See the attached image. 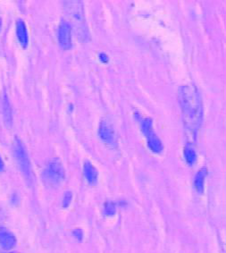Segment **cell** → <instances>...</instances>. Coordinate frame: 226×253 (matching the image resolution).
I'll return each mask as SVG.
<instances>
[{"label":"cell","mask_w":226,"mask_h":253,"mask_svg":"<svg viewBox=\"0 0 226 253\" xmlns=\"http://www.w3.org/2000/svg\"><path fill=\"white\" fill-rule=\"evenodd\" d=\"M180 106L183 111L184 126L191 134L198 131L203 118L202 101L195 86L184 85L179 89Z\"/></svg>","instance_id":"obj_1"},{"label":"cell","mask_w":226,"mask_h":253,"mask_svg":"<svg viewBox=\"0 0 226 253\" xmlns=\"http://www.w3.org/2000/svg\"><path fill=\"white\" fill-rule=\"evenodd\" d=\"M139 120L141 123L142 132L147 137V142L150 150L155 154H160L164 150V146L158 136L155 134L153 130L152 119L150 118H139Z\"/></svg>","instance_id":"obj_2"},{"label":"cell","mask_w":226,"mask_h":253,"mask_svg":"<svg viewBox=\"0 0 226 253\" xmlns=\"http://www.w3.org/2000/svg\"><path fill=\"white\" fill-rule=\"evenodd\" d=\"M44 175L47 183L52 186H57L65 178V170L59 161L53 160L47 166Z\"/></svg>","instance_id":"obj_3"},{"label":"cell","mask_w":226,"mask_h":253,"mask_svg":"<svg viewBox=\"0 0 226 253\" xmlns=\"http://www.w3.org/2000/svg\"><path fill=\"white\" fill-rule=\"evenodd\" d=\"M67 9L69 14L74 19L77 24L79 25L80 29V33L82 35L84 33H87L86 30V24H85L84 13H83V7L81 2L79 1H72V2H67Z\"/></svg>","instance_id":"obj_4"},{"label":"cell","mask_w":226,"mask_h":253,"mask_svg":"<svg viewBox=\"0 0 226 253\" xmlns=\"http://www.w3.org/2000/svg\"><path fill=\"white\" fill-rule=\"evenodd\" d=\"M71 24L66 21H62L57 31V39H58V43L63 49L71 48Z\"/></svg>","instance_id":"obj_5"},{"label":"cell","mask_w":226,"mask_h":253,"mask_svg":"<svg viewBox=\"0 0 226 253\" xmlns=\"http://www.w3.org/2000/svg\"><path fill=\"white\" fill-rule=\"evenodd\" d=\"M14 154L19 164L20 168L22 169L23 173L26 177H30L32 175L31 172V165L29 161L28 156L26 154L24 147L20 141H17L14 145Z\"/></svg>","instance_id":"obj_6"},{"label":"cell","mask_w":226,"mask_h":253,"mask_svg":"<svg viewBox=\"0 0 226 253\" xmlns=\"http://www.w3.org/2000/svg\"><path fill=\"white\" fill-rule=\"evenodd\" d=\"M99 134L100 139L110 146L116 144V138L114 134L113 127L109 125L107 121H102L99 126Z\"/></svg>","instance_id":"obj_7"},{"label":"cell","mask_w":226,"mask_h":253,"mask_svg":"<svg viewBox=\"0 0 226 253\" xmlns=\"http://www.w3.org/2000/svg\"><path fill=\"white\" fill-rule=\"evenodd\" d=\"M16 244V237L14 234L5 227H0V245L4 250H11Z\"/></svg>","instance_id":"obj_8"},{"label":"cell","mask_w":226,"mask_h":253,"mask_svg":"<svg viewBox=\"0 0 226 253\" xmlns=\"http://www.w3.org/2000/svg\"><path fill=\"white\" fill-rule=\"evenodd\" d=\"M16 34L19 40L21 45L24 47H27L28 45V33L25 26L24 21L18 20L16 23Z\"/></svg>","instance_id":"obj_9"},{"label":"cell","mask_w":226,"mask_h":253,"mask_svg":"<svg viewBox=\"0 0 226 253\" xmlns=\"http://www.w3.org/2000/svg\"><path fill=\"white\" fill-rule=\"evenodd\" d=\"M83 172L87 181L90 183H96L98 180V171L90 161H86L83 167Z\"/></svg>","instance_id":"obj_10"},{"label":"cell","mask_w":226,"mask_h":253,"mask_svg":"<svg viewBox=\"0 0 226 253\" xmlns=\"http://www.w3.org/2000/svg\"><path fill=\"white\" fill-rule=\"evenodd\" d=\"M207 169L204 168V169H200L195 176L194 185L198 192H202L204 190V183H205V178L207 176Z\"/></svg>","instance_id":"obj_11"},{"label":"cell","mask_w":226,"mask_h":253,"mask_svg":"<svg viewBox=\"0 0 226 253\" xmlns=\"http://www.w3.org/2000/svg\"><path fill=\"white\" fill-rule=\"evenodd\" d=\"M184 157H185V160L187 161V163L189 165L194 164L197 160L196 151L190 145L186 146V148L184 150Z\"/></svg>","instance_id":"obj_12"},{"label":"cell","mask_w":226,"mask_h":253,"mask_svg":"<svg viewBox=\"0 0 226 253\" xmlns=\"http://www.w3.org/2000/svg\"><path fill=\"white\" fill-rule=\"evenodd\" d=\"M105 213L108 216H112L115 213V207L113 205V203L109 202L105 205Z\"/></svg>","instance_id":"obj_13"},{"label":"cell","mask_w":226,"mask_h":253,"mask_svg":"<svg viewBox=\"0 0 226 253\" xmlns=\"http://www.w3.org/2000/svg\"><path fill=\"white\" fill-rule=\"evenodd\" d=\"M72 196H73V194H72L71 192H66V194L64 196V201H63L64 208L69 206V204L71 203Z\"/></svg>","instance_id":"obj_14"},{"label":"cell","mask_w":226,"mask_h":253,"mask_svg":"<svg viewBox=\"0 0 226 253\" xmlns=\"http://www.w3.org/2000/svg\"><path fill=\"white\" fill-rule=\"evenodd\" d=\"M99 60L103 63H108L109 62V56L106 53H100L99 55Z\"/></svg>","instance_id":"obj_15"},{"label":"cell","mask_w":226,"mask_h":253,"mask_svg":"<svg viewBox=\"0 0 226 253\" xmlns=\"http://www.w3.org/2000/svg\"><path fill=\"white\" fill-rule=\"evenodd\" d=\"M74 235H75L76 237H77V239L81 240V231L80 230H75V232H74Z\"/></svg>","instance_id":"obj_16"},{"label":"cell","mask_w":226,"mask_h":253,"mask_svg":"<svg viewBox=\"0 0 226 253\" xmlns=\"http://www.w3.org/2000/svg\"><path fill=\"white\" fill-rule=\"evenodd\" d=\"M4 168V162H3V160H2V158L0 157V170H2Z\"/></svg>","instance_id":"obj_17"},{"label":"cell","mask_w":226,"mask_h":253,"mask_svg":"<svg viewBox=\"0 0 226 253\" xmlns=\"http://www.w3.org/2000/svg\"><path fill=\"white\" fill-rule=\"evenodd\" d=\"M1 27H2V20L0 18V29H1Z\"/></svg>","instance_id":"obj_18"},{"label":"cell","mask_w":226,"mask_h":253,"mask_svg":"<svg viewBox=\"0 0 226 253\" xmlns=\"http://www.w3.org/2000/svg\"></svg>","instance_id":"obj_19"}]
</instances>
